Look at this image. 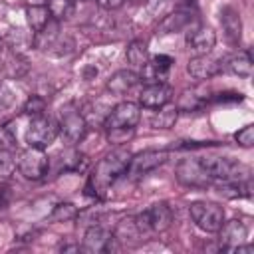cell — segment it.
I'll return each instance as SVG.
<instances>
[{"instance_id": "cell-2", "label": "cell", "mask_w": 254, "mask_h": 254, "mask_svg": "<svg viewBox=\"0 0 254 254\" xmlns=\"http://www.w3.org/2000/svg\"><path fill=\"white\" fill-rule=\"evenodd\" d=\"M212 181H244L250 179V169L230 157H204L198 159Z\"/></svg>"}, {"instance_id": "cell-19", "label": "cell", "mask_w": 254, "mask_h": 254, "mask_svg": "<svg viewBox=\"0 0 254 254\" xmlns=\"http://www.w3.org/2000/svg\"><path fill=\"white\" fill-rule=\"evenodd\" d=\"M192 16L189 10H177V12H171L167 14L165 18H161V24H159V34H171V32H179L183 28H187L190 24Z\"/></svg>"}, {"instance_id": "cell-30", "label": "cell", "mask_w": 254, "mask_h": 254, "mask_svg": "<svg viewBox=\"0 0 254 254\" xmlns=\"http://www.w3.org/2000/svg\"><path fill=\"white\" fill-rule=\"evenodd\" d=\"M135 133V127H117V129H107V137L111 143H127Z\"/></svg>"}, {"instance_id": "cell-33", "label": "cell", "mask_w": 254, "mask_h": 254, "mask_svg": "<svg viewBox=\"0 0 254 254\" xmlns=\"http://www.w3.org/2000/svg\"><path fill=\"white\" fill-rule=\"evenodd\" d=\"M50 0H26L28 6H48Z\"/></svg>"}, {"instance_id": "cell-13", "label": "cell", "mask_w": 254, "mask_h": 254, "mask_svg": "<svg viewBox=\"0 0 254 254\" xmlns=\"http://www.w3.org/2000/svg\"><path fill=\"white\" fill-rule=\"evenodd\" d=\"M185 44H187V50L192 56L210 54L212 48H214V44H216V34L208 26H194V28H190L187 32Z\"/></svg>"}, {"instance_id": "cell-3", "label": "cell", "mask_w": 254, "mask_h": 254, "mask_svg": "<svg viewBox=\"0 0 254 254\" xmlns=\"http://www.w3.org/2000/svg\"><path fill=\"white\" fill-rule=\"evenodd\" d=\"M171 222H173V212L167 202H155L135 216V224H137L141 236L165 232L171 226Z\"/></svg>"}, {"instance_id": "cell-16", "label": "cell", "mask_w": 254, "mask_h": 254, "mask_svg": "<svg viewBox=\"0 0 254 254\" xmlns=\"http://www.w3.org/2000/svg\"><path fill=\"white\" fill-rule=\"evenodd\" d=\"M220 26L224 32V38L230 46H238L240 38H242V20H240V12L232 6H224L220 10Z\"/></svg>"}, {"instance_id": "cell-14", "label": "cell", "mask_w": 254, "mask_h": 254, "mask_svg": "<svg viewBox=\"0 0 254 254\" xmlns=\"http://www.w3.org/2000/svg\"><path fill=\"white\" fill-rule=\"evenodd\" d=\"M218 236H220V238H218L220 248L232 252L238 244L246 242V238H248V226H246V222L240 220V218L224 220L222 226L218 228Z\"/></svg>"}, {"instance_id": "cell-8", "label": "cell", "mask_w": 254, "mask_h": 254, "mask_svg": "<svg viewBox=\"0 0 254 254\" xmlns=\"http://www.w3.org/2000/svg\"><path fill=\"white\" fill-rule=\"evenodd\" d=\"M175 175L179 183H183L185 187H192V189H206L212 183V179L208 177V173L204 171L198 159H183L177 165Z\"/></svg>"}, {"instance_id": "cell-31", "label": "cell", "mask_w": 254, "mask_h": 254, "mask_svg": "<svg viewBox=\"0 0 254 254\" xmlns=\"http://www.w3.org/2000/svg\"><path fill=\"white\" fill-rule=\"evenodd\" d=\"M234 141L240 147H252L254 145V125H244L240 131H236Z\"/></svg>"}, {"instance_id": "cell-15", "label": "cell", "mask_w": 254, "mask_h": 254, "mask_svg": "<svg viewBox=\"0 0 254 254\" xmlns=\"http://www.w3.org/2000/svg\"><path fill=\"white\" fill-rule=\"evenodd\" d=\"M167 159H169V153L167 151H155V149L143 151V153L131 157V163L127 167V173L131 177H141V175H145V173L161 167Z\"/></svg>"}, {"instance_id": "cell-18", "label": "cell", "mask_w": 254, "mask_h": 254, "mask_svg": "<svg viewBox=\"0 0 254 254\" xmlns=\"http://www.w3.org/2000/svg\"><path fill=\"white\" fill-rule=\"evenodd\" d=\"M141 81V75L133 69H119L107 79V91L113 95H125Z\"/></svg>"}, {"instance_id": "cell-29", "label": "cell", "mask_w": 254, "mask_h": 254, "mask_svg": "<svg viewBox=\"0 0 254 254\" xmlns=\"http://www.w3.org/2000/svg\"><path fill=\"white\" fill-rule=\"evenodd\" d=\"M44 109H46V99L40 97V95H30L28 101L24 103V113L32 115V117L44 115Z\"/></svg>"}, {"instance_id": "cell-6", "label": "cell", "mask_w": 254, "mask_h": 254, "mask_svg": "<svg viewBox=\"0 0 254 254\" xmlns=\"http://www.w3.org/2000/svg\"><path fill=\"white\" fill-rule=\"evenodd\" d=\"M16 167H18V171H20V175L24 179L38 181V179H42L48 173L50 161H48V155H46L44 149L28 147V149H24L20 153V157L16 161Z\"/></svg>"}, {"instance_id": "cell-25", "label": "cell", "mask_w": 254, "mask_h": 254, "mask_svg": "<svg viewBox=\"0 0 254 254\" xmlns=\"http://www.w3.org/2000/svg\"><path fill=\"white\" fill-rule=\"evenodd\" d=\"M75 216H77V208L71 202H60L54 206L48 220L50 222H65V220H73Z\"/></svg>"}, {"instance_id": "cell-4", "label": "cell", "mask_w": 254, "mask_h": 254, "mask_svg": "<svg viewBox=\"0 0 254 254\" xmlns=\"http://www.w3.org/2000/svg\"><path fill=\"white\" fill-rule=\"evenodd\" d=\"M189 212L192 222L204 232H218V228L224 222V208L216 202H208V200L190 202Z\"/></svg>"}, {"instance_id": "cell-5", "label": "cell", "mask_w": 254, "mask_h": 254, "mask_svg": "<svg viewBox=\"0 0 254 254\" xmlns=\"http://www.w3.org/2000/svg\"><path fill=\"white\" fill-rule=\"evenodd\" d=\"M58 135H60L58 121H54L48 115H38V117H32L28 129H26V143H28V147L46 149L56 141Z\"/></svg>"}, {"instance_id": "cell-32", "label": "cell", "mask_w": 254, "mask_h": 254, "mask_svg": "<svg viewBox=\"0 0 254 254\" xmlns=\"http://www.w3.org/2000/svg\"><path fill=\"white\" fill-rule=\"evenodd\" d=\"M95 2H97V6H99L101 10H107V12L119 10V8L125 4V0H95Z\"/></svg>"}, {"instance_id": "cell-7", "label": "cell", "mask_w": 254, "mask_h": 254, "mask_svg": "<svg viewBox=\"0 0 254 254\" xmlns=\"http://www.w3.org/2000/svg\"><path fill=\"white\" fill-rule=\"evenodd\" d=\"M58 127H60L62 137H64L69 145H73V143H79V141L85 137L87 121L83 119V115H81L79 109H75V107H65V109H62V113H60Z\"/></svg>"}, {"instance_id": "cell-17", "label": "cell", "mask_w": 254, "mask_h": 254, "mask_svg": "<svg viewBox=\"0 0 254 254\" xmlns=\"http://www.w3.org/2000/svg\"><path fill=\"white\" fill-rule=\"evenodd\" d=\"M173 64H175V60L171 56L159 54L155 58H149V62L145 64V67L141 69L139 75L151 79V83L153 81H165L167 75H169V71H171V67H173Z\"/></svg>"}, {"instance_id": "cell-1", "label": "cell", "mask_w": 254, "mask_h": 254, "mask_svg": "<svg viewBox=\"0 0 254 254\" xmlns=\"http://www.w3.org/2000/svg\"><path fill=\"white\" fill-rule=\"evenodd\" d=\"M131 151L129 149H115L107 153L93 169L87 181V194L91 196H105L109 187L127 173V167L131 163Z\"/></svg>"}, {"instance_id": "cell-36", "label": "cell", "mask_w": 254, "mask_h": 254, "mask_svg": "<svg viewBox=\"0 0 254 254\" xmlns=\"http://www.w3.org/2000/svg\"><path fill=\"white\" fill-rule=\"evenodd\" d=\"M83 2H89V0H83Z\"/></svg>"}, {"instance_id": "cell-11", "label": "cell", "mask_w": 254, "mask_h": 254, "mask_svg": "<svg viewBox=\"0 0 254 254\" xmlns=\"http://www.w3.org/2000/svg\"><path fill=\"white\" fill-rule=\"evenodd\" d=\"M189 73L194 77V79H210L214 75H218L222 69H224V60L222 58H216L212 54H202V56H192L189 60V65H187Z\"/></svg>"}, {"instance_id": "cell-24", "label": "cell", "mask_w": 254, "mask_h": 254, "mask_svg": "<svg viewBox=\"0 0 254 254\" xmlns=\"http://www.w3.org/2000/svg\"><path fill=\"white\" fill-rule=\"evenodd\" d=\"M48 10L52 14V18L56 20H67L73 10H75V0H50L48 2Z\"/></svg>"}, {"instance_id": "cell-21", "label": "cell", "mask_w": 254, "mask_h": 254, "mask_svg": "<svg viewBox=\"0 0 254 254\" xmlns=\"http://www.w3.org/2000/svg\"><path fill=\"white\" fill-rule=\"evenodd\" d=\"M125 56H127V62L135 67V69H143L145 64L149 62V50H147V44L143 40H133L127 50H125Z\"/></svg>"}, {"instance_id": "cell-10", "label": "cell", "mask_w": 254, "mask_h": 254, "mask_svg": "<svg viewBox=\"0 0 254 254\" xmlns=\"http://www.w3.org/2000/svg\"><path fill=\"white\" fill-rule=\"evenodd\" d=\"M141 119V107L139 103H133V101H121L117 103L107 119H105V127L107 129H117V127H135Z\"/></svg>"}, {"instance_id": "cell-34", "label": "cell", "mask_w": 254, "mask_h": 254, "mask_svg": "<svg viewBox=\"0 0 254 254\" xmlns=\"http://www.w3.org/2000/svg\"><path fill=\"white\" fill-rule=\"evenodd\" d=\"M129 2H135V4H141V2H147V0H129Z\"/></svg>"}, {"instance_id": "cell-12", "label": "cell", "mask_w": 254, "mask_h": 254, "mask_svg": "<svg viewBox=\"0 0 254 254\" xmlns=\"http://www.w3.org/2000/svg\"><path fill=\"white\" fill-rule=\"evenodd\" d=\"M171 99H173V89L165 81L147 83L139 91V105H143L147 109H161V107L169 105Z\"/></svg>"}, {"instance_id": "cell-9", "label": "cell", "mask_w": 254, "mask_h": 254, "mask_svg": "<svg viewBox=\"0 0 254 254\" xmlns=\"http://www.w3.org/2000/svg\"><path fill=\"white\" fill-rule=\"evenodd\" d=\"M115 234L101 226V224H91L85 234H83V242H81V250L83 252H89V254H99V252H109L113 248V242H115Z\"/></svg>"}, {"instance_id": "cell-27", "label": "cell", "mask_w": 254, "mask_h": 254, "mask_svg": "<svg viewBox=\"0 0 254 254\" xmlns=\"http://www.w3.org/2000/svg\"><path fill=\"white\" fill-rule=\"evenodd\" d=\"M85 167H87V157L77 151H69L64 157V169L67 171H83Z\"/></svg>"}, {"instance_id": "cell-35", "label": "cell", "mask_w": 254, "mask_h": 254, "mask_svg": "<svg viewBox=\"0 0 254 254\" xmlns=\"http://www.w3.org/2000/svg\"><path fill=\"white\" fill-rule=\"evenodd\" d=\"M0 48H2V38H0Z\"/></svg>"}, {"instance_id": "cell-23", "label": "cell", "mask_w": 254, "mask_h": 254, "mask_svg": "<svg viewBox=\"0 0 254 254\" xmlns=\"http://www.w3.org/2000/svg\"><path fill=\"white\" fill-rule=\"evenodd\" d=\"M177 115H179V109L177 107H167L165 105V107L157 109V113L151 117V125L155 129H169V127L175 125Z\"/></svg>"}, {"instance_id": "cell-28", "label": "cell", "mask_w": 254, "mask_h": 254, "mask_svg": "<svg viewBox=\"0 0 254 254\" xmlns=\"http://www.w3.org/2000/svg\"><path fill=\"white\" fill-rule=\"evenodd\" d=\"M18 143V137H16V131L12 127V123H4L0 125V149H8L12 151Z\"/></svg>"}, {"instance_id": "cell-26", "label": "cell", "mask_w": 254, "mask_h": 254, "mask_svg": "<svg viewBox=\"0 0 254 254\" xmlns=\"http://www.w3.org/2000/svg\"><path fill=\"white\" fill-rule=\"evenodd\" d=\"M14 171H16V159H14L12 151L0 149V183L10 181Z\"/></svg>"}, {"instance_id": "cell-20", "label": "cell", "mask_w": 254, "mask_h": 254, "mask_svg": "<svg viewBox=\"0 0 254 254\" xmlns=\"http://www.w3.org/2000/svg\"><path fill=\"white\" fill-rule=\"evenodd\" d=\"M224 67L228 71H232L238 77H250L252 75V56L248 50H242L234 56H230L224 64Z\"/></svg>"}, {"instance_id": "cell-22", "label": "cell", "mask_w": 254, "mask_h": 254, "mask_svg": "<svg viewBox=\"0 0 254 254\" xmlns=\"http://www.w3.org/2000/svg\"><path fill=\"white\" fill-rule=\"evenodd\" d=\"M52 20V14L48 6H26V22L32 28V32L42 30Z\"/></svg>"}]
</instances>
